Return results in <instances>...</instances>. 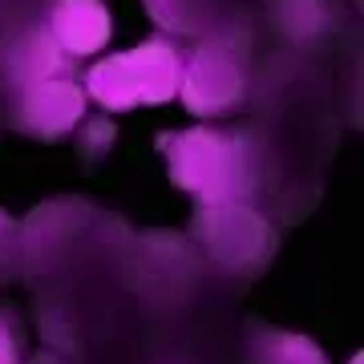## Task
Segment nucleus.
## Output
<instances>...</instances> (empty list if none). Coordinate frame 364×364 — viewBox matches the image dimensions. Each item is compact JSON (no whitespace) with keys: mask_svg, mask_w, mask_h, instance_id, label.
I'll return each instance as SVG.
<instances>
[{"mask_svg":"<svg viewBox=\"0 0 364 364\" xmlns=\"http://www.w3.org/2000/svg\"><path fill=\"white\" fill-rule=\"evenodd\" d=\"M170 182L195 203H247L259 191V162L251 134L227 130H178L162 134Z\"/></svg>","mask_w":364,"mask_h":364,"instance_id":"nucleus-1","label":"nucleus"},{"mask_svg":"<svg viewBox=\"0 0 364 364\" xmlns=\"http://www.w3.org/2000/svg\"><path fill=\"white\" fill-rule=\"evenodd\" d=\"M182 57L170 41L154 37L130 53L105 57L85 73V93L102 109H134V105H166L178 97Z\"/></svg>","mask_w":364,"mask_h":364,"instance_id":"nucleus-2","label":"nucleus"},{"mask_svg":"<svg viewBox=\"0 0 364 364\" xmlns=\"http://www.w3.org/2000/svg\"><path fill=\"white\" fill-rule=\"evenodd\" d=\"M195 239L207 251V259L227 275H259L272 263L279 235L259 210L247 203H198L195 207Z\"/></svg>","mask_w":364,"mask_h":364,"instance_id":"nucleus-3","label":"nucleus"},{"mask_svg":"<svg viewBox=\"0 0 364 364\" xmlns=\"http://www.w3.org/2000/svg\"><path fill=\"white\" fill-rule=\"evenodd\" d=\"M178 97L195 117L231 114L247 97V73H243V49L235 45L231 33L210 41H198L191 61L182 65Z\"/></svg>","mask_w":364,"mask_h":364,"instance_id":"nucleus-4","label":"nucleus"},{"mask_svg":"<svg viewBox=\"0 0 364 364\" xmlns=\"http://www.w3.org/2000/svg\"><path fill=\"white\" fill-rule=\"evenodd\" d=\"M85 102H90V93L81 90L77 81H69L65 73L37 81V85L16 93L13 126L28 138H37V142H61V138L73 134V126H81Z\"/></svg>","mask_w":364,"mask_h":364,"instance_id":"nucleus-5","label":"nucleus"},{"mask_svg":"<svg viewBox=\"0 0 364 364\" xmlns=\"http://www.w3.org/2000/svg\"><path fill=\"white\" fill-rule=\"evenodd\" d=\"M45 25L65 57H90L105 49L114 33L102 0H45Z\"/></svg>","mask_w":364,"mask_h":364,"instance_id":"nucleus-6","label":"nucleus"},{"mask_svg":"<svg viewBox=\"0 0 364 364\" xmlns=\"http://www.w3.org/2000/svg\"><path fill=\"white\" fill-rule=\"evenodd\" d=\"M0 65H4V81L21 93L37 81L61 77L65 73V53L53 41L49 25H25L21 33L9 37V45L0 53Z\"/></svg>","mask_w":364,"mask_h":364,"instance_id":"nucleus-7","label":"nucleus"},{"mask_svg":"<svg viewBox=\"0 0 364 364\" xmlns=\"http://www.w3.org/2000/svg\"><path fill=\"white\" fill-rule=\"evenodd\" d=\"M251 364H328V356L308 336L255 328V336H251Z\"/></svg>","mask_w":364,"mask_h":364,"instance_id":"nucleus-8","label":"nucleus"},{"mask_svg":"<svg viewBox=\"0 0 364 364\" xmlns=\"http://www.w3.org/2000/svg\"><path fill=\"white\" fill-rule=\"evenodd\" d=\"M198 9H203V0H146V13L166 33H178V37H198L203 33Z\"/></svg>","mask_w":364,"mask_h":364,"instance_id":"nucleus-9","label":"nucleus"},{"mask_svg":"<svg viewBox=\"0 0 364 364\" xmlns=\"http://www.w3.org/2000/svg\"><path fill=\"white\" fill-rule=\"evenodd\" d=\"M0 364H25V336L13 308H0Z\"/></svg>","mask_w":364,"mask_h":364,"instance_id":"nucleus-10","label":"nucleus"},{"mask_svg":"<svg viewBox=\"0 0 364 364\" xmlns=\"http://www.w3.org/2000/svg\"><path fill=\"white\" fill-rule=\"evenodd\" d=\"M109 142H114V126H109V122H90V126H85V138H81V158H85V166L97 162V154H102Z\"/></svg>","mask_w":364,"mask_h":364,"instance_id":"nucleus-11","label":"nucleus"},{"mask_svg":"<svg viewBox=\"0 0 364 364\" xmlns=\"http://www.w3.org/2000/svg\"><path fill=\"white\" fill-rule=\"evenodd\" d=\"M16 223L0 210V284L9 279V263H13V255H16Z\"/></svg>","mask_w":364,"mask_h":364,"instance_id":"nucleus-12","label":"nucleus"},{"mask_svg":"<svg viewBox=\"0 0 364 364\" xmlns=\"http://www.w3.org/2000/svg\"><path fill=\"white\" fill-rule=\"evenodd\" d=\"M28 364H65L61 356H53V352H41V356H33Z\"/></svg>","mask_w":364,"mask_h":364,"instance_id":"nucleus-13","label":"nucleus"}]
</instances>
